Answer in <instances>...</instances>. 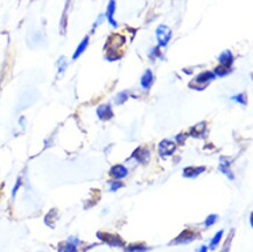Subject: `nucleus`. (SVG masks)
<instances>
[{
  "label": "nucleus",
  "instance_id": "6e6552de",
  "mask_svg": "<svg viewBox=\"0 0 253 252\" xmlns=\"http://www.w3.org/2000/svg\"><path fill=\"white\" fill-rule=\"evenodd\" d=\"M97 116L100 121H110L113 117V112L111 106L109 104H103L97 109Z\"/></svg>",
  "mask_w": 253,
  "mask_h": 252
},
{
  "label": "nucleus",
  "instance_id": "20e7f679",
  "mask_svg": "<svg viewBox=\"0 0 253 252\" xmlns=\"http://www.w3.org/2000/svg\"><path fill=\"white\" fill-rule=\"evenodd\" d=\"M196 237H197V235L195 234V232L191 231V230H188L187 229V230L181 232V234L178 235L170 244H176V245L188 244V243H190V242L195 241Z\"/></svg>",
  "mask_w": 253,
  "mask_h": 252
},
{
  "label": "nucleus",
  "instance_id": "7ed1b4c3",
  "mask_svg": "<svg viewBox=\"0 0 253 252\" xmlns=\"http://www.w3.org/2000/svg\"><path fill=\"white\" fill-rule=\"evenodd\" d=\"M176 150V145L173 141L165 139L159 144V156L161 158H167L173 156V153Z\"/></svg>",
  "mask_w": 253,
  "mask_h": 252
},
{
  "label": "nucleus",
  "instance_id": "f257e3e1",
  "mask_svg": "<svg viewBox=\"0 0 253 252\" xmlns=\"http://www.w3.org/2000/svg\"><path fill=\"white\" fill-rule=\"evenodd\" d=\"M155 33H157L159 47H164V48L167 46L168 42L170 41L171 35H173V32H171L170 28L166 25L159 26L157 31H155Z\"/></svg>",
  "mask_w": 253,
  "mask_h": 252
},
{
  "label": "nucleus",
  "instance_id": "1a4fd4ad",
  "mask_svg": "<svg viewBox=\"0 0 253 252\" xmlns=\"http://www.w3.org/2000/svg\"><path fill=\"white\" fill-rule=\"evenodd\" d=\"M153 82H154V76H153V73H152L151 69H147L145 72L144 75H142L141 80H140V84L141 86L146 90L151 89V86L153 85Z\"/></svg>",
  "mask_w": 253,
  "mask_h": 252
},
{
  "label": "nucleus",
  "instance_id": "ddd939ff",
  "mask_svg": "<svg viewBox=\"0 0 253 252\" xmlns=\"http://www.w3.org/2000/svg\"><path fill=\"white\" fill-rule=\"evenodd\" d=\"M89 42H90V38H89V37H85V38L83 39L82 41L80 42V44H79V46H77V48H76L75 53H74V55H73V60H77V59H79L81 55H82V54L84 53V51L86 50L87 46H89Z\"/></svg>",
  "mask_w": 253,
  "mask_h": 252
},
{
  "label": "nucleus",
  "instance_id": "f03ea898",
  "mask_svg": "<svg viewBox=\"0 0 253 252\" xmlns=\"http://www.w3.org/2000/svg\"><path fill=\"white\" fill-rule=\"evenodd\" d=\"M97 237H98L100 241H103L104 243L111 245V247H124V245H125L124 241H123L118 235L98 232V234H97Z\"/></svg>",
  "mask_w": 253,
  "mask_h": 252
},
{
  "label": "nucleus",
  "instance_id": "423d86ee",
  "mask_svg": "<svg viewBox=\"0 0 253 252\" xmlns=\"http://www.w3.org/2000/svg\"><path fill=\"white\" fill-rule=\"evenodd\" d=\"M117 9V4H116V0H110L108 7H106V12H105V18L108 19V22L112 27H117L118 26V22L115 20V13Z\"/></svg>",
  "mask_w": 253,
  "mask_h": 252
},
{
  "label": "nucleus",
  "instance_id": "2eb2a0df",
  "mask_svg": "<svg viewBox=\"0 0 253 252\" xmlns=\"http://www.w3.org/2000/svg\"><path fill=\"white\" fill-rule=\"evenodd\" d=\"M206 131H207L206 123L203 122V123H200V124L194 126V127L190 130V134L195 138H202V137H204V132Z\"/></svg>",
  "mask_w": 253,
  "mask_h": 252
},
{
  "label": "nucleus",
  "instance_id": "aec40b11",
  "mask_svg": "<svg viewBox=\"0 0 253 252\" xmlns=\"http://www.w3.org/2000/svg\"><path fill=\"white\" fill-rule=\"evenodd\" d=\"M213 74H215V76H219V77H224L226 75H229L230 74V68H226V67H217L215 69V72H213Z\"/></svg>",
  "mask_w": 253,
  "mask_h": 252
},
{
  "label": "nucleus",
  "instance_id": "9d476101",
  "mask_svg": "<svg viewBox=\"0 0 253 252\" xmlns=\"http://www.w3.org/2000/svg\"><path fill=\"white\" fill-rule=\"evenodd\" d=\"M206 170V167H187L183 169V176L188 179H195Z\"/></svg>",
  "mask_w": 253,
  "mask_h": 252
},
{
  "label": "nucleus",
  "instance_id": "5701e85b",
  "mask_svg": "<svg viewBox=\"0 0 253 252\" xmlns=\"http://www.w3.org/2000/svg\"><path fill=\"white\" fill-rule=\"evenodd\" d=\"M232 101H235V102L239 103V104H243V105L246 104V98H245L244 93H239V95L233 96L232 97Z\"/></svg>",
  "mask_w": 253,
  "mask_h": 252
},
{
  "label": "nucleus",
  "instance_id": "f3484780",
  "mask_svg": "<svg viewBox=\"0 0 253 252\" xmlns=\"http://www.w3.org/2000/svg\"><path fill=\"white\" fill-rule=\"evenodd\" d=\"M148 248L144 244H131L126 248L125 252H146Z\"/></svg>",
  "mask_w": 253,
  "mask_h": 252
},
{
  "label": "nucleus",
  "instance_id": "a878e982",
  "mask_svg": "<svg viewBox=\"0 0 253 252\" xmlns=\"http://www.w3.org/2000/svg\"><path fill=\"white\" fill-rule=\"evenodd\" d=\"M103 19H104V15H99V18H98V19H97V21L95 22V24H93V28H92V30H93V31H95V30H96V28H97V27H98V26H99L100 24H102Z\"/></svg>",
  "mask_w": 253,
  "mask_h": 252
},
{
  "label": "nucleus",
  "instance_id": "b1692460",
  "mask_svg": "<svg viewBox=\"0 0 253 252\" xmlns=\"http://www.w3.org/2000/svg\"><path fill=\"white\" fill-rule=\"evenodd\" d=\"M20 186H21V179H20V177H18L17 183H15L14 187H13V190H12V198L13 199H14L15 195H17V193H18L19 188H20Z\"/></svg>",
  "mask_w": 253,
  "mask_h": 252
},
{
  "label": "nucleus",
  "instance_id": "412c9836",
  "mask_svg": "<svg viewBox=\"0 0 253 252\" xmlns=\"http://www.w3.org/2000/svg\"><path fill=\"white\" fill-rule=\"evenodd\" d=\"M127 98H128V93H127V91H122V92H119L118 95H117V97H116L117 104H123V103H125L126 101H127Z\"/></svg>",
  "mask_w": 253,
  "mask_h": 252
},
{
  "label": "nucleus",
  "instance_id": "dca6fc26",
  "mask_svg": "<svg viewBox=\"0 0 253 252\" xmlns=\"http://www.w3.org/2000/svg\"><path fill=\"white\" fill-rule=\"evenodd\" d=\"M58 252H79V250H77L75 243L68 242V243H64L58 248Z\"/></svg>",
  "mask_w": 253,
  "mask_h": 252
},
{
  "label": "nucleus",
  "instance_id": "4468645a",
  "mask_svg": "<svg viewBox=\"0 0 253 252\" xmlns=\"http://www.w3.org/2000/svg\"><path fill=\"white\" fill-rule=\"evenodd\" d=\"M219 170L222 172L223 174H225L226 176L229 177L230 180H233L235 179V175H233L231 169H230V165H229V161L225 159V158H220V164H219Z\"/></svg>",
  "mask_w": 253,
  "mask_h": 252
},
{
  "label": "nucleus",
  "instance_id": "0eeeda50",
  "mask_svg": "<svg viewBox=\"0 0 253 252\" xmlns=\"http://www.w3.org/2000/svg\"><path fill=\"white\" fill-rule=\"evenodd\" d=\"M128 174L127 168L123 165H115L111 169H110V175H111L113 179H116L117 181L124 179V177Z\"/></svg>",
  "mask_w": 253,
  "mask_h": 252
},
{
  "label": "nucleus",
  "instance_id": "a211bd4d",
  "mask_svg": "<svg viewBox=\"0 0 253 252\" xmlns=\"http://www.w3.org/2000/svg\"><path fill=\"white\" fill-rule=\"evenodd\" d=\"M56 66H57V72H58V75H62V74L66 72L67 67H68V62L66 60V57L64 56H61L58 61L56 62Z\"/></svg>",
  "mask_w": 253,
  "mask_h": 252
},
{
  "label": "nucleus",
  "instance_id": "f8f14e48",
  "mask_svg": "<svg viewBox=\"0 0 253 252\" xmlns=\"http://www.w3.org/2000/svg\"><path fill=\"white\" fill-rule=\"evenodd\" d=\"M132 157L135 158L139 163H147L148 159H150V152H148L147 150H145V148L139 147L134 152H133Z\"/></svg>",
  "mask_w": 253,
  "mask_h": 252
},
{
  "label": "nucleus",
  "instance_id": "393cba45",
  "mask_svg": "<svg viewBox=\"0 0 253 252\" xmlns=\"http://www.w3.org/2000/svg\"><path fill=\"white\" fill-rule=\"evenodd\" d=\"M124 186L123 185L122 182H113V183H111V192H116V190H118V189H121L122 187Z\"/></svg>",
  "mask_w": 253,
  "mask_h": 252
},
{
  "label": "nucleus",
  "instance_id": "9b49d317",
  "mask_svg": "<svg viewBox=\"0 0 253 252\" xmlns=\"http://www.w3.org/2000/svg\"><path fill=\"white\" fill-rule=\"evenodd\" d=\"M218 61H219L220 66L230 68L233 63V55L230 50H224L222 54H219Z\"/></svg>",
  "mask_w": 253,
  "mask_h": 252
},
{
  "label": "nucleus",
  "instance_id": "bb28decb",
  "mask_svg": "<svg viewBox=\"0 0 253 252\" xmlns=\"http://www.w3.org/2000/svg\"><path fill=\"white\" fill-rule=\"evenodd\" d=\"M199 252H208V248L206 247V245H203V247H201Z\"/></svg>",
  "mask_w": 253,
  "mask_h": 252
},
{
  "label": "nucleus",
  "instance_id": "4be33fe9",
  "mask_svg": "<svg viewBox=\"0 0 253 252\" xmlns=\"http://www.w3.org/2000/svg\"><path fill=\"white\" fill-rule=\"evenodd\" d=\"M217 219H218V216L215 215V214H211L206 218V221H204V224H206V227H211V225H213L217 222Z\"/></svg>",
  "mask_w": 253,
  "mask_h": 252
},
{
  "label": "nucleus",
  "instance_id": "6ab92c4d",
  "mask_svg": "<svg viewBox=\"0 0 253 252\" xmlns=\"http://www.w3.org/2000/svg\"><path fill=\"white\" fill-rule=\"evenodd\" d=\"M223 234H224V231L220 230V231H218V232H216V235L213 236L211 242H210V249H211V250H215V249H216L217 247H218L219 242H220V240H222Z\"/></svg>",
  "mask_w": 253,
  "mask_h": 252
},
{
  "label": "nucleus",
  "instance_id": "39448f33",
  "mask_svg": "<svg viewBox=\"0 0 253 252\" xmlns=\"http://www.w3.org/2000/svg\"><path fill=\"white\" fill-rule=\"evenodd\" d=\"M215 74H213L212 72H204L202 74H200V75H197L195 77V80L193 81V84L190 83V86L191 85H195V84H197V85H202L201 88H206V86L209 84L211 81H213V79H215Z\"/></svg>",
  "mask_w": 253,
  "mask_h": 252
}]
</instances>
